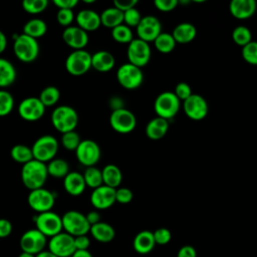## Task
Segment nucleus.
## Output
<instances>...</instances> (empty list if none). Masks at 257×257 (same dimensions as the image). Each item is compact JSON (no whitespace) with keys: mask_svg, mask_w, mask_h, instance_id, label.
Returning <instances> with one entry per match:
<instances>
[{"mask_svg":"<svg viewBox=\"0 0 257 257\" xmlns=\"http://www.w3.org/2000/svg\"><path fill=\"white\" fill-rule=\"evenodd\" d=\"M48 176L47 165L37 160L28 162L21 169L22 183L29 191L43 188Z\"/></svg>","mask_w":257,"mask_h":257,"instance_id":"obj_1","label":"nucleus"},{"mask_svg":"<svg viewBox=\"0 0 257 257\" xmlns=\"http://www.w3.org/2000/svg\"><path fill=\"white\" fill-rule=\"evenodd\" d=\"M51 123L54 128L61 134L75 131L78 123V114L76 110L69 105H58L51 113Z\"/></svg>","mask_w":257,"mask_h":257,"instance_id":"obj_2","label":"nucleus"},{"mask_svg":"<svg viewBox=\"0 0 257 257\" xmlns=\"http://www.w3.org/2000/svg\"><path fill=\"white\" fill-rule=\"evenodd\" d=\"M13 38V51L17 59L22 62L29 63L38 57L39 44L37 39H34L23 33L15 34Z\"/></svg>","mask_w":257,"mask_h":257,"instance_id":"obj_3","label":"nucleus"},{"mask_svg":"<svg viewBox=\"0 0 257 257\" xmlns=\"http://www.w3.org/2000/svg\"><path fill=\"white\" fill-rule=\"evenodd\" d=\"M58 146V141L51 135H43L39 137L31 147L34 160L45 164L49 163L55 159Z\"/></svg>","mask_w":257,"mask_h":257,"instance_id":"obj_4","label":"nucleus"},{"mask_svg":"<svg viewBox=\"0 0 257 257\" xmlns=\"http://www.w3.org/2000/svg\"><path fill=\"white\" fill-rule=\"evenodd\" d=\"M61 219L64 232L72 237L86 235L90 230V225L86 216L79 211L69 210L61 216Z\"/></svg>","mask_w":257,"mask_h":257,"instance_id":"obj_5","label":"nucleus"},{"mask_svg":"<svg viewBox=\"0 0 257 257\" xmlns=\"http://www.w3.org/2000/svg\"><path fill=\"white\" fill-rule=\"evenodd\" d=\"M65 69L73 76H81L91 68V54L84 50H73L65 59Z\"/></svg>","mask_w":257,"mask_h":257,"instance_id":"obj_6","label":"nucleus"},{"mask_svg":"<svg viewBox=\"0 0 257 257\" xmlns=\"http://www.w3.org/2000/svg\"><path fill=\"white\" fill-rule=\"evenodd\" d=\"M154 109L157 116L165 119L174 117L180 109V99L172 91H164L155 99Z\"/></svg>","mask_w":257,"mask_h":257,"instance_id":"obj_7","label":"nucleus"},{"mask_svg":"<svg viewBox=\"0 0 257 257\" xmlns=\"http://www.w3.org/2000/svg\"><path fill=\"white\" fill-rule=\"evenodd\" d=\"M116 79L125 89L133 90L140 87L144 80L142 68L127 62L121 64L116 70Z\"/></svg>","mask_w":257,"mask_h":257,"instance_id":"obj_8","label":"nucleus"},{"mask_svg":"<svg viewBox=\"0 0 257 257\" xmlns=\"http://www.w3.org/2000/svg\"><path fill=\"white\" fill-rule=\"evenodd\" d=\"M35 226L46 237H53L63 231L62 219L57 213L48 211L40 213L35 217Z\"/></svg>","mask_w":257,"mask_h":257,"instance_id":"obj_9","label":"nucleus"},{"mask_svg":"<svg viewBox=\"0 0 257 257\" xmlns=\"http://www.w3.org/2000/svg\"><path fill=\"white\" fill-rule=\"evenodd\" d=\"M47 243V237L36 228L25 231L20 237L19 241L22 252H26L35 256L45 250Z\"/></svg>","mask_w":257,"mask_h":257,"instance_id":"obj_10","label":"nucleus"},{"mask_svg":"<svg viewBox=\"0 0 257 257\" xmlns=\"http://www.w3.org/2000/svg\"><path fill=\"white\" fill-rule=\"evenodd\" d=\"M27 202L33 211L40 214L51 211L55 204V195L45 188H39L29 192Z\"/></svg>","mask_w":257,"mask_h":257,"instance_id":"obj_11","label":"nucleus"},{"mask_svg":"<svg viewBox=\"0 0 257 257\" xmlns=\"http://www.w3.org/2000/svg\"><path fill=\"white\" fill-rule=\"evenodd\" d=\"M109 124L111 128L118 134H128L137 125V118L134 112L125 107L112 110L109 115Z\"/></svg>","mask_w":257,"mask_h":257,"instance_id":"obj_12","label":"nucleus"},{"mask_svg":"<svg viewBox=\"0 0 257 257\" xmlns=\"http://www.w3.org/2000/svg\"><path fill=\"white\" fill-rule=\"evenodd\" d=\"M126 54L130 63L142 68L151 59V47L148 42L140 38H134L127 46Z\"/></svg>","mask_w":257,"mask_h":257,"instance_id":"obj_13","label":"nucleus"},{"mask_svg":"<svg viewBox=\"0 0 257 257\" xmlns=\"http://www.w3.org/2000/svg\"><path fill=\"white\" fill-rule=\"evenodd\" d=\"M48 250L58 257H71L76 251L74 246V237L62 231L51 237L47 243Z\"/></svg>","mask_w":257,"mask_h":257,"instance_id":"obj_14","label":"nucleus"},{"mask_svg":"<svg viewBox=\"0 0 257 257\" xmlns=\"http://www.w3.org/2000/svg\"><path fill=\"white\" fill-rule=\"evenodd\" d=\"M100 154L99 146L92 140L81 141L75 150L77 161L86 168L94 167L100 159Z\"/></svg>","mask_w":257,"mask_h":257,"instance_id":"obj_15","label":"nucleus"},{"mask_svg":"<svg viewBox=\"0 0 257 257\" xmlns=\"http://www.w3.org/2000/svg\"><path fill=\"white\" fill-rule=\"evenodd\" d=\"M45 106L40 101L39 97L28 96L21 100L18 105V113L21 118L27 121H36L40 119L44 112Z\"/></svg>","mask_w":257,"mask_h":257,"instance_id":"obj_16","label":"nucleus"},{"mask_svg":"<svg viewBox=\"0 0 257 257\" xmlns=\"http://www.w3.org/2000/svg\"><path fill=\"white\" fill-rule=\"evenodd\" d=\"M161 33H162V24L160 20L153 15L144 16L140 24L137 26L138 38L148 43L154 42Z\"/></svg>","mask_w":257,"mask_h":257,"instance_id":"obj_17","label":"nucleus"},{"mask_svg":"<svg viewBox=\"0 0 257 257\" xmlns=\"http://www.w3.org/2000/svg\"><path fill=\"white\" fill-rule=\"evenodd\" d=\"M185 113L193 120H201L206 117L209 111L207 100L200 94L193 93L183 104Z\"/></svg>","mask_w":257,"mask_h":257,"instance_id":"obj_18","label":"nucleus"},{"mask_svg":"<svg viewBox=\"0 0 257 257\" xmlns=\"http://www.w3.org/2000/svg\"><path fill=\"white\" fill-rule=\"evenodd\" d=\"M115 189L102 185L90 195V203L97 210H105L115 203Z\"/></svg>","mask_w":257,"mask_h":257,"instance_id":"obj_19","label":"nucleus"},{"mask_svg":"<svg viewBox=\"0 0 257 257\" xmlns=\"http://www.w3.org/2000/svg\"><path fill=\"white\" fill-rule=\"evenodd\" d=\"M63 41L73 50L84 49L88 43V34L78 26L66 27L62 32Z\"/></svg>","mask_w":257,"mask_h":257,"instance_id":"obj_20","label":"nucleus"},{"mask_svg":"<svg viewBox=\"0 0 257 257\" xmlns=\"http://www.w3.org/2000/svg\"><path fill=\"white\" fill-rule=\"evenodd\" d=\"M257 4L254 0H232L229 5L230 13L237 19H248L256 11Z\"/></svg>","mask_w":257,"mask_h":257,"instance_id":"obj_21","label":"nucleus"},{"mask_svg":"<svg viewBox=\"0 0 257 257\" xmlns=\"http://www.w3.org/2000/svg\"><path fill=\"white\" fill-rule=\"evenodd\" d=\"M78 27L86 32L96 30L100 25V15L91 9H82L75 16Z\"/></svg>","mask_w":257,"mask_h":257,"instance_id":"obj_22","label":"nucleus"},{"mask_svg":"<svg viewBox=\"0 0 257 257\" xmlns=\"http://www.w3.org/2000/svg\"><path fill=\"white\" fill-rule=\"evenodd\" d=\"M63 188L71 196L76 197L81 195L86 188L83 175L78 172H69L63 179Z\"/></svg>","mask_w":257,"mask_h":257,"instance_id":"obj_23","label":"nucleus"},{"mask_svg":"<svg viewBox=\"0 0 257 257\" xmlns=\"http://www.w3.org/2000/svg\"><path fill=\"white\" fill-rule=\"evenodd\" d=\"M156 246L154 234L152 231L143 230L139 232L133 241V247L139 254H149Z\"/></svg>","mask_w":257,"mask_h":257,"instance_id":"obj_24","label":"nucleus"},{"mask_svg":"<svg viewBox=\"0 0 257 257\" xmlns=\"http://www.w3.org/2000/svg\"><path fill=\"white\" fill-rule=\"evenodd\" d=\"M115 59L113 55L105 50H99L91 54V67L99 72H107L113 68Z\"/></svg>","mask_w":257,"mask_h":257,"instance_id":"obj_25","label":"nucleus"},{"mask_svg":"<svg viewBox=\"0 0 257 257\" xmlns=\"http://www.w3.org/2000/svg\"><path fill=\"white\" fill-rule=\"evenodd\" d=\"M169 130V121L160 116L152 118L146 126V135L149 139L158 141L163 139Z\"/></svg>","mask_w":257,"mask_h":257,"instance_id":"obj_26","label":"nucleus"},{"mask_svg":"<svg viewBox=\"0 0 257 257\" xmlns=\"http://www.w3.org/2000/svg\"><path fill=\"white\" fill-rule=\"evenodd\" d=\"M196 27L189 22H183L178 24L173 30V37L177 43L186 44L193 41L196 37Z\"/></svg>","mask_w":257,"mask_h":257,"instance_id":"obj_27","label":"nucleus"},{"mask_svg":"<svg viewBox=\"0 0 257 257\" xmlns=\"http://www.w3.org/2000/svg\"><path fill=\"white\" fill-rule=\"evenodd\" d=\"M89 233L96 241L100 243H108L113 240L115 236V231L113 227L105 222H99L90 227Z\"/></svg>","mask_w":257,"mask_h":257,"instance_id":"obj_28","label":"nucleus"},{"mask_svg":"<svg viewBox=\"0 0 257 257\" xmlns=\"http://www.w3.org/2000/svg\"><path fill=\"white\" fill-rule=\"evenodd\" d=\"M101 173H102L103 185L110 187L112 189H117L119 187L122 181V174L120 169L117 166L113 164L106 165L102 168Z\"/></svg>","mask_w":257,"mask_h":257,"instance_id":"obj_29","label":"nucleus"},{"mask_svg":"<svg viewBox=\"0 0 257 257\" xmlns=\"http://www.w3.org/2000/svg\"><path fill=\"white\" fill-rule=\"evenodd\" d=\"M99 15L101 25L106 28L113 29L114 27L123 23V12L113 6L104 9Z\"/></svg>","mask_w":257,"mask_h":257,"instance_id":"obj_30","label":"nucleus"},{"mask_svg":"<svg viewBox=\"0 0 257 257\" xmlns=\"http://www.w3.org/2000/svg\"><path fill=\"white\" fill-rule=\"evenodd\" d=\"M16 69L14 65L3 57H0V87H8L16 79Z\"/></svg>","mask_w":257,"mask_h":257,"instance_id":"obj_31","label":"nucleus"},{"mask_svg":"<svg viewBox=\"0 0 257 257\" xmlns=\"http://www.w3.org/2000/svg\"><path fill=\"white\" fill-rule=\"evenodd\" d=\"M47 32V24L40 18H32L28 20L23 26V34L34 39L42 37Z\"/></svg>","mask_w":257,"mask_h":257,"instance_id":"obj_32","label":"nucleus"},{"mask_svg":"<svg viewBox=\"0 0 257 257\" xmlns=\"http://www.w3.org/2000/svg\"><path fill=\"white\" fill-rule=\"evenodd\" d=\"M10 156L16 163L21 164L22 166L27 164L28 162L34 160L31 147H28V146L22 145V144L13 146L10 151Z\"/></svg>","mask_w":257,"mask_h":257,"instance_id":"obj_33","label":"nucleus"},{"mask_svg":"<svg viewBox=\"0 0 257 257\" xmlns=\"http://www.w3.org/2000/svg\"><path fill=\"white\" fill-rule=\"evenodd\" d=\"M47 171L55 179H64L69 173V165L63 159H53L47 164Z\"/></svg>","mask_w":257,"mask_h":257,"instance_id":"obj_34","label":"nucleus"},{"mask_svg":"<svg viewBox=\"0 0 257 257\" xmlns=\"http://www.w3.org/2000/svg\"><path fill=\"white\" fill-rule=\"evenodd\" d=\"M82 175H83L86 187L88 188H91L94 190L103 185L101 170L97 169L96 167L86 168Z\"/></svg>","mask_w":257,"mask_h":257,"instance_id":"obj_35","label":"nucleus"},{"mask_svg":"<svg viewBox=\"0 0 257 257\" xmlns=\"http://www.w3.org/2000/svg\"><path fill=\"white\" fill-rule=\"evenodd\" d=\"M59 98H60V91L56 86H53V85L44 87L39 94V99L45 107H49L56 104Z\"/></svg>","mask_w":257,"mask_h":257,"instance_id":"obj_36","label":"nucleus"},{"mask_svg":"<svg viewBox=\"0 0 257 257\" xmlns=\"http://www.w3.org/2000/svg\"><path fill=\"white\" fill-rule=\"evenodd\" d=\"M176 43L177 42L175 41L173 35L166 32H162L154 41L155 47L158 51L162 53H170L171 51H173Z\"/></svg>","mask_w":257,"mask_h":257,"instance_id":"obj_37","label":"nucleus"},{"mask_svg":"<svg viewBox=\"0 0 257 257\" xmlns=\"http://www.w3.org/2000/svg\"><path fill=\"white\" fill-rule=\"evenodd\" d=\"M111 37L115 42H118L121 44H130L134 39V35L131 27L126 26L123 23L111 29Z\"/></svg>","mask_w":257,"mask_h":257,"instance_id":"obj_38","label":"nucleus"},{"mask_svg":"<svg viewBox=\"0 0 257 257\" xmlns=\"http://www.w3.org/2000/svg\"><path fill=\"white\" fill-rule=\"evenodd\" d=\"M232 39L237 45L244 47L252 41V34L249 28L245 26H237L232 31Z\"/></svg>","mask_w":257,"mask_h":257,"instance_id":"obj_39","label":"nucleus"},{"mask_svg":"<svg viewBox=\"0 0 257 257\" xmlns=\"http://www.w3.org/2000/svg\"><path fill=\"white\" fill-rule=\"evenodd\" d=\"M14 107L13 95L5 89H0V116L8 115Z\"/></svg>","mask_w":257,"mask_h":257,"instance_id":"obj_40","label":"nucleus"},{"mask_svg":"<svg viewBox=\"0 0 257 257\" xmlns=\"http://www.w3.org/2000/svg\"><path fill=\"white\" fill-rule=\"evenodd\" d=\"M48 6L47 0H24L22 8L29 14H39L43 12Z\"/></svg>","mask_w":257,"mask_h":257,"instance_id":"obj_41","label":"nucleus"},{"mask_svg":"<svg viewBox=\"0 0 257 257\" xmlns=\"http://www.w3.org/2000/svg\"><path fill=\"white\" fill-rule=\"evenodd\" d=\"M81 140L79 138V135L75 131H71L65 134H62L61 137V145L64 149L68 151H74L79 146Z\"/></svg>","mask_w":257,"mask_h":257,"instance_id":"obj_42","label":"nucleus"},{"mask_svg":"<svg viewBox=\"0 0 257 257\" xmlns=\"http://www.w3.org/2000/svg\"><path fill=\"white\" fill-rule=\"evenodd\" d=\"M244 60L252 65H257V41H251L242 48Z\"/></svg>","mask_w":257,"mask_h":257,"instance_id":"obj_43","label":"nucleus"},{"mask_svg":"<svg viewBox=\"0 0 257 257\" xmlns=\"http://www.w3.org/2000/svg\"><path fill=\"white\" fill-rule=\"evenodd\" d=\"M143 16L141 12L135 7L123 12V24L128 27H136L140 24Z\"/></svg>","mask_w":257,"mask_h":257,"instance_id":"obj_44","label":"nucleus"},{"mask_svg":"<svg viewBox=\"0 0 257 257\" xmlns=\"http://www.w3.org/2000/svg\"><path fill=\"white\" fill-rule=\"evenodd\" d=\"M56 20L59 25L63 27L71 26V23L74 20L73 10L71 9H58L56 13Z\"/></svg>","mask_w":257,"mask_h":257,"instance_id":"obj_45","label":"nucleus"},{"mask_svg":"<svg viewBox=\"0 0 257 257\" xmlns=\"http://www.w3.org/2000/svg\"><path fill=\"white\" fill-rule=\"evenodd\" d=\"M134 198V193L131 189L125 187H118L115 189V201L119 204H128Z\"/></svg>","mask_w":257,"mask_h":257,"instance_id":"obj_46","label":"nucleus"},{"mask_svg":"<svg viewBox=\"0 0 257 257\" xmlns=\"http://www.w3.org/2000/svg\"><path fill=\"white\" fill-rule=\"evenodd\" d=\"M155 242L158 245H166L168 244L172 239L171 231L167 228H158L153 232Z\"/></svg>","mask_w":257,"mask_h":257,"instance_id":"obj_47","label":"nucleus"},{"mask_svg":"<svg viewBox=\"0 0 257 257\" xmlns=\"http://www.w3.org/2000/svg\"><path fill=\"white\" fill-rule=\"evenodd\" d=\"M174 93L177 95V97L180 100H183V101H185L187 98H189L193 94L190 85L186 82H179L175 87Z\"/></svg>","mask_w":257,"mask_h":257,"instance_id":"obj_48","label":"nucleus"},{"mask_svg":"<svg viewBox=\"0 0 257 257\" xmlns=\"http://www.w3.org/2000/svg\"><path fill=\"white\" fill-rule=\"evenodd\" d=\"M154 4L158 10L162 12H170L178 6L179 2L177 0H155Z\"/></svg>","mask_w":257,"mask_h":257,"instance_id":"obj_49","label":"nucleus"},{"mask_svg":"<svg viewBox=\"0 0 257 257\" xmlns=\"http://www.w3.org/2000/svg\"><path fill=\"white\" fill-rule=\"evenodd\" d=\"M12 231H13L12 223L5 218H0V239H4L10 236Z\"/></svg>","mask_w":257,"mask_h":257,"instance_id":"obj_50","label":"nucleus"},{"mask_svg":"<svg viewBox=\"0 0 257 257\" xmlns=\"http://www.w3.org/2000/svg\"><path fill=\"white\" fill-rule=\"evenodd\" d=\"M137 4H138L137 0H114L113 1V7L117 8L121 12H125L132 8H135Z\"/></svg>","mask_w":257,"mask_h":257,"instance_id":"obj_51","label":"nucleus"},{"mask_svg":"<svg viewBox=\"0 0 257 257\" xmlns=\"http://www.w3.org/2000/svg\"><path fill=\"white\" fill-rule=\"evenodd\" d=\"M90 245V239L87 235H80L74 237V246L76 250H88Z\"/></svg>","mask_w":257,"mask_h":257,"instance_id":"obj_52","label":"nucleus"},{"mask_svg":"<svg viewBox=\"0 0 257 257\" xmlns=\"http://www.w3.org/2000/svg\"><path fill=\"white\" fill-rule=\"evenodd\" d=\"M177 257H197V251L191 245H184L179 249Z\"/></svg>","mask_w":257,"mask_h":257,"instance_id":"obj_53","label":"nucleus"},{"mask_svg":"<svg viewBox=\"0 0 257 257\" xmlns=\"http://www.w3.org/2000/svg\"><path fill=\"white\" fill-rule=\"evenodd\" d=\"M53 4L58 9H73L75 6H77L78 1L77 0H54Z\"/></svg>","mask_w":257,"mask_h":257,"instance_id":"obj_54","label":"nucleus"},{"mask_svg":"<svg viewBox=\"0 0 257 257\" xmlns=\"http://www.w3.org/2000/svg\"><path fill=\"white\" fill-rule=\"evenodd\" d=\"M85 216H86V219H87V221H88L90 227H91L92 225H95V224L101 222V220H100V219H101L100 214H99L97 211H95V210L89 211Z\"/></svg>","mask_w":257,"mask_h":257,"instance_id":"obj_55","label":"nucleus"},{"mask_svg":"<svg viewBox=\"0 0 257 257\" xmlns=\"http://www.w3.org/2000/svg\"><path fill=\"white\" fill-rule=\"evenodd\" d=\"M109 105H110L112 110L123 108V106H122V99L120 97H118V96L111 97L109 99Z\"/></svg>","mask_w":257,"mask_h":257,"instance_id":"obj_56","label":"nucleus"},{"mask_svg":"<svg viewBox=\"0 0 257 257\" xmlns=\"http://www.w3.org/2000/svg\"><path fill=\"white\" fill-rule=\"evenodd\" d=\"M7 47V37L3 31L0 30V54L5 51Z\"/></svg>","mask_w":257,"mask_h":257,"instance_id":"obj_57","label":"nucleus"},{"mask_svg":"<svg viewBox=\"0 0 257 257\" xmlns=\"http://www.w3.org/2000/svg\"><path fill=\"white\" fill-rule=\"evenodd\" d=\"M71 257H93L88 250H76Z\"/></svg>","mask_w":257,"mask_h":257,"instance_id":"obj_58","label":"nucleus"},{"mask_svg":"<svg viewBox=\"0 0 257 257\" xmlns=\"http://www.w3.org/2000/svg\"><path fill=\"white\" fill-rule=\"evenodd\" d=\"M35 257H58V256L54 255V254L51 253L49 250H44V251H42L41 253L37 254Z\"/></svg>","mask_w":257,"mask_h":257,"instance_id":"obj_59","label":"nucleus"},{"mask_svg":"<svg viewBox=\"0 0 257 257\" xmlns=\"http://www.w3.org/2000/svg\"><path fill=\"white\" fill-rule=\"evenodd\" d=\"M18 257H35V255H32V254H29V253H26V252H21Z\"/></svg>","mask_w":257,"mask_h":257,"instance_id":"obj_60","label":"nucleus"}]
</instances>
